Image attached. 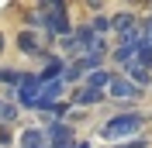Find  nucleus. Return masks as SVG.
<instances>
[{
    "mask_svg": "<svg viewBox=\"0 0 152 148\" xmlns=\"http://www.w3.org/2000/svg\"><path fill=\"white\" fill-rule=\"evenodd\" d=\"M142 124H145V117H142V114H135V110L118 114V117H111L104 128H100V138H107V141H118V138H135V134L142 131Z\"/></svg>",
    "mask_w": 152,
    "mask_h": 148,
    "instance_id": "1",
    "label": "nucleus"
},
{
    "mask_svg": "<svg viewBox=\"0 0 152 148\" xmlns=\"http://www.w3.org/2000/svg\"><path fill=\"white\" fill-rule=\"evenodd\" d=\"M42 17H45V31H48V38L52 35H62L66 38L69 35V10H66V4H42Z\"/></svg>",
    "mask_w": 152,
    "mask_h": 148,
    "instance_id": "2",
    "label": "nucleus"
},
{
    "mask_svg": "<svg viewBox=\"0 0 152 148\" xmlns=\"http://www.w3.org/2000/svg\"><path fill=\"white\" fill-rule=\"evenodd\" d=\"M62 90H66V83H62V79H56V83H45L42 90H38L35 107H38V110H56V107H59V96H62Z\"/></svg>",
    "mask_w": 152,
    "mask_h": 148,
    "instance_id": "3",
    "label": "nucleus"
},
{
    "mask_svg": "<svg viewBox=\"0 0 152 148\" xmlns=\"http://www.w3.org/2000/svg\"><path fill=\"white\" fill-rule=\"evenodd\" d=\"M45 141H48V148H73V128L56 120V124L45 128Z\"/></svg>",
    "mask_w": 152,
    "mask_h": 148,
    "instance_id": "4",
    "label": "nucleus"
},
{
    "mask_svg": "<svg viewBox=\"0 0 152 148\" xmlns=\"http://www.w3.org/2000/svg\"><path fill=\"white\" fill-rule=\"evenodd\" d=\"M107 93H111L114 100H135L142 90H138V86H135L128 76H114V79H111V86H107Z\"/></svg>",
    "mask_w": 152,
    "mask_h": 148,
    "instance_id": "5",
    "label": "nucleus"
},
{
    "mask_svg": "<svg viewBox=\"0 0 152 148\" xmlns=\"http://www.w3.org/2000/svg\"><path fill=\"white\" fill-rule=\"evenodd\" d=\"M38 90H42L38 76H24V79H21V86L14 90V93H18V103H21V107H35V100H38Z\"/></svg>",
    "mask_w": 152,
    "mask_h": 148,
    "instance_id": "6",
    "label": "nucleus"
},
{
    "mask_svg": "<svg viewBox=\"0 0 152 148\" xmlns=\"http://www.w3.org/2000/svg\"><path fill=\"white\" fill-rule=\"evenodd\" d=\"M18 148H48L45 131H42V128H24L21 138H18Z\"/></svg>",
    "mask_w": 152,
    "mask_h": 148,
    "instance_id": "7",
    "label": "nucleus"
},
{
    "mask_svg": "<svg viewBox=\"0 0 152 148\" xmlns=\"http://www.w3.org/2000/svg\"><path fill=\"white\" fill-rule=\"evenodd\" d=\"M62 73H66V62H62V59H48L45 69L38 73V83H42V86H45V83H56V79H62Z\"/></svg>",
    "mask_w": 152,
    "mask_h": 148,
    "instance_id": "8",
    "label": "nucleus"
},
{
    "mask_svg": "<svg viewBox=\"0 0 152 148\" xmlns=\"http://www.w3.org/2000/svg\"><path fill=\"white\" fill-rule=\"evenodd\" d=\"M111 28L118 31V35H128V31L138 28V17H135L132 10H121V14H114V17H111Z\"/></svg>",
    "mask_w": 152,
    "mask_h": 148,
    "instance_id": "9",
    "label": "nucleus"
},
{
    "mask_svg": "<svg viewBox=\"0 0 152 148\" xmlns=\"http://www.w3.org/2000/svg\"><path fill=\"white\" fill-rule=\"evenodd\" d=\"M73 103H76V107H94V103H104V93L90 90V86H80V90L73 93Z\"/></svg>",
    "mask_w": 152,
    "mask_h": 148,
    "instance_id": "10",
    "label": "nucleus"
},
{
    "mask_svg": "<svg viewBox=\"0 0 152 148\" xmlns=\"http://www.w3.org/2000/svg\"><path fill=\"white\" fill-rule=\"evenodd\" d=\"M124 73H128V79H132V83L138 86V90L152 86V73H149V69H142L138 62H128V65H124Z\"/></svg>",
    "mask_w": 152,
    "mask_h": 148,
    "instance_id": "11",
    "label": "nucleus"
},
{
    "mask_svg": "<svg viewBox=\"0 0 152 148\" xmlns=\"http://www.w3.org/2000/svg\"><path fill=\"white\" fill-rule=\"evenodd\" d=\"M111 79H114V73H107V69H94V73L86 76V86H90V90H100V93H104L107 86H111Z\"/></svg>",
    "mask_w": 152,
    "mask_h": 148,
    "instance_id": "12",
    "label": "nucleus"
},
{
    "mask_svg": "<svg viewBox=\"0 0 152 148\" xmlns=\"http://www.w3.org/2000/svg\"><path fill=\"white\" fill-rule=\"evenodd\" d=\"M18 48L24 52V55H38V35L35 31H21L18 35Z\"/></svg>",
    "mask_w": 152,
    "mask_h": 148,
    "instance_id": "13",
    "label": "nucleus"
},
{
    "mask_svg": "<svg viewBox=\"0 0 152 148\" xmlns=\"http://www.w3.org/2000/svg\"><path fill=\"white\" fill-rule=\"evenodd\" d=\"M21 79H24V73H18V69H0V83L4 86H14V90H18Z\"/></svg>",
    "mask_w": 152,
    "mask_h": 148,
    "instance_id": "14",
    "label": "nucleus"
},
{
    "mask_svg": "<svg viewBox=\"0 0 152 148\" xmlns=\"http://www.w3.org/2000/svg\"><path fill=\"white\" fill-rule=\"evenodd\" d=\"M138 38H142V45H149V48H152V14L138 21Z\"/></svg>",
    "mask_w": 152,
    "mask_h": 148,
    "instance_id": "15",
    "label": "nucleus"
},
{
    "mask_svg": "<svg viewBox=\"0 0 152 148\" xmlns=\"http://www.w3.org/2000/svg\"><path fill=\"white\" fill-rule=\"evenodd\" d=\"M90 28H94L97 38H104V31H111V17H107V14H97V17L90 21Z\"/></svg>",
    "mask_w": 152,
    "mask_h": 148,
    "instance_id": "16",
    "label": "nucleus"
},
{
    "mask_svg": "<svg viewBox=\"0 0 152 148\" xmlns=\"http://www.w3.org/2000/svg\"><path fill=\"white\" fill-rule=\"evenodd\" d=\"M135 62L142 65V69H149V73H152V48H149V45H142L138 52H135Z\"/></svg>",
    "mask_w": 152,
    "mask_h": 148,
    "instance_id": "17",
    "label": "nucleus"
},
{
    "mask_svg": "<svg viewBox=\"0 0 152 148\" xmlns=\"http://www.w3.org/2000/svg\"><path fill=\"white\" fill-rule=\"evenodd\" d=\"M14 117H18V107H14V103H0V120H4V128H7Z\"/></svg>",
    "mask_w": 152,
    "mask_h": 148,
    "instance_id": "18",
    "label": "nucleus"
},
{
    "mask_svg": "<svg viewBox=\"0 0 152 148\" xmlns=\"http://www.w3.org/2000/svg\"><path fill=\"white\" fill-rule=\"evenodd\" d=\"M118 148H145V138H135L132 145H118Z\"/></svg>",
    "mask_w": 152,
    "mask_h": 148,
    "instance_id": "19",
    "label": "nucleus"
},
{
    "mask_svg": "<svg viewBox=\"0 0 152 148\" xmlns=\"http://www.w3.org/2000/svg\"><path fill=\"white\" fill-rule=\"evenodd\" d=\"M0 141H4V145H10V131L4 128V124H0Z\"/></svg>",
    "mask_w": 152,
    "mask_h": 148,
    "instance_id": "20",
    "label": "nucleus"
},
{
    "mask_svg": "<svg viewBox=\"0 0 152 148\" xmlns=\"http://www.w3.org/2000/svg\"><path fill=\"white\" fill-rule=\"evenodd\" d=\"M0 52H4V35H0Z\"/></svg>",
    "mask_w": 152,
    "mask_h": 148,
    "instance_id": "21",
    "label": "nucleus"
},
{
    "mask_svg": "<svg viewBox=\"0 0 152 148\" xmlns=\"http://www.w3.org/2000/svg\"><path fill=\"white\" fill-rule=\"evenodd\" d=\"M76 148H86V145H76Z\"/></svg>",
    "mask_w": 152,
    "mask_h": 148,
    "instance_id": "22",
    "label": "nucleus"
}]
</instances>
